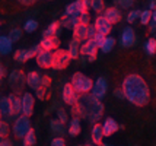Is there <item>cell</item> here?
<instances>
[{
  "mask_svg": "<svg viewBox=\"0 0 156 146\" xmlns=\"http://www.w3.org/2000/svg\"><path fill=\"white\" fill-rule=\"evenodd\" d=\"M89 7L96 13H101L105 9V2L104 0H89Z\"/></svg>",
  "mask_w": 156,
  "mask_h": 146,
  "instance_id": "obj_32",
  "label": "cell"
},
{
  "mask_svg": "<svg viewBox=\"0 0 156 146\" xmlns=\"http://www.w3.org/2000/svg\"><path fill=\"white\" fill-rule=\"evenodd\" d=\"M7 37H9V40H10L12 42L19 41L20 37H22V29H20V28H12Z\"/></svg>",
  "mask_w": 156,
  "mask_h": 146,
  "instance_id": "obj_37",
  "label": "cell"
},
{
  "mask_svg": "<svg viewBox=\"0 0 156 146\" xmlns=\"http://www.w3.org/2000/svg\"><path fill=\"white\" fill-rule=\"evenodd\" d=\"M72 31H73V38L77 40L79 42H83V41H86V40H88V25L77 23Z\"/></svg>",
  "mask_w": 156,
  "mask_h": 146,
  "instance_id": "obj_19",
  "label": "cell"
},
{
  "mask_svg": "<svg viewBox=\"0 0 156 146\" xmlns=\"http://www.w3.org/2000/svg\"><path fill=\"white\" fill-rule=\"evenodd\" d=\"M70 85L77 95H85V94H90L92 86H94V80L90 77L85 76L80 72H76L70 79Z\"/></svg>",
  "mask_w": 156,
  "mask_h": 146,
  "instance_id": "obj_3",
  "label": "cell"
},
{
  "mask_svg": "<svg viewBox=\"0 0 156 146\" xmlns=\"http://www.w3.org/2000/svg\"><path fill=\"white\" fill-rule=\"evenodd\" d=\"M2 117H3V116H2V112H0V120H2Z\"/></svg>",
  "mask_w": 156,
  "mask_h": 146,
  "instance_id": "obj_54",
  "label": "cell"
},
{
  "mask_svg": "<svg viewBox=\"0 0 156 146\" xmlns=\"http://www.w3.org/2000/svg\"><path fill=\"white\" fill-rule=\"evenodd\" d=\"M34 107H35V97L31 92H23L20 95V114L31 117L34 114Z\"/></svg>",
  "mask_w": 156,
  "mask_h": 146,
  "instance_id": "obj_7",
  "label": "cell"
},
{
  "mask_svg": "<svg viewBox=\"0 0 156 146\" xmlns=\"http://www.w3.org/2000/svg\"><path fill=\"white\" fill-rule=\"evenodd\" d=\"M13 50V42L9 40L7 35H0V56H7Z\"/></svg>",
  "mask_w": 156,
  "mask_h": 146,
  "instance_id": "obj_21",
  "label": "cell"
},
{
  "mask_svg": "<svg viewBox=\"0 0 156 146\" xmlns=\"http://www.w3.org/2000/svg\"><path fill=\"white\" fill-rule=\"evenodd\" d=\"M79 48H80V42L77 41V40H70L69 42V47H67V53L70 59L72 60H76V59H79L80 57V53H79Z\"/></svg>",
  "mask_w": 156,
  "mask_h": 146,
  "instance_id": "obj_23",
  "label": "cell"
},
{
  "mask_svg": "<svg viewBox=\"0 0 156 146\" xmlns=\"http://www.w3.org/2000/svg\"><path fill=\"white\" fill-rule=\"evenodd\" d=\"M60 27H63V28H66V29H73L79 23L77 22V18H73V16H66V15H63L61 16V19L60 21Z\"/></svg>",
  "mask_w": 156,
  "mask_h": 146,
  "instance_id": "obj_28",
  "label": "cell"
},
{
  "mask_svg": "<svg viewBox=\"0 0 156 146\" xmlns=\"http://www.w3.org/2000/svg\"><path fill=\"white\" fill-rule=\"evenodd\" d=\"M144 50H146V53L149 54V56H153L156 53V40L155 38H149L146 44H144Z\"/></svg>",
  "mask_w": 156,
  "mask_h": 146,
  "instance_id": "obj_34",
  "label": "cell"
},
{
  "mask_svg": "<svg viewBox=\"0 0 156 146\" xmlns=\"http://www.w3.org/2000/svg\"><path fill=\"white\" fill-rule=\"evenodd\" d=\"M58 31H60V22L58 21L51 22L47 28L44 29V32H42V38H45V37H57Z\"/></svg>",
  "mask_w": 156,
  "mask_h": 146,
  "instance_id": "obj_27",
  "label": "cell"
},
{
  "mask_svg": "<svg viewBox=\"0 0 156 146\" xmlns=\"http://www.w3.org/2000/svg\"><path fill=\"white\" fill-rule=\"evenodd\" d=\"M7 98L12 107V116H20V97H18L16 94H10Z\"/></svg>",
  "mask_w": 156,
  "mask_h": 146,
  "instance_id": "obj_26",
  "label": "cell"
},
{
  "mask_svg": "<svg viewBox=\"0 0 156 146\" xmlns=\"http://www.w3.org/2000/svg\"><path fill=\"white\" fill-rule=\"evenodd\" d=\"M98 45L95 44V41L92 38H89L86 41L80 42V48H79V53L80 56L88 57V62H94L96 59V53H98Z\"/></svg>",
  "mask_w": 156,
  "mask_h": 146,
  "instance_id": "obj_9",
  "label": "cell"
},
{
  "mask_svg": "<svg viewBox=\"0 0 156 146\" xmlns=\"http://www.w3.org/2000/svg\"><path fill=\"white\" fill-rule=\"evenodd\" d=\"M82 130V124H80V118L79 117H73L70 120V124L67 127V133L72 136V137H75L77 136Z\"/></svg>",
  "mask_w": 156,
  "mask_h": 146,
  "instance_id": "obj_24",
  "label": "cell"
},
{
  "mask_svg": "<svg viewBox=\"0 0 156 146\" xmlns=\"http://www.w3.org/2000/svg\"><path fill=\"white\" fill-rule=\"evenodd\" d=\"M31 120L27 116H18L15 118L13 126H12V133L16 139H23V136L27 134L29 130H31Z\"/></svg>",
  "mask_w": 156,
  "mask_h": 146,
  "instance_id": "obj_5",
  "label": "cell"
},
{
  "mask_svg": "<svg viewBox=\"0 0 156 146\" xmlns=\"http://www.w3.org/2000/svg\"><path fill=\"white\" fill-rule=\"evenodd\" d=\"M50 146H66V140L63 139V137H60V136H57V137H54V139L51 140Z\"/></svg>",
  "mask_w": 156,
  "mask_h": 146,
  "instance_id": "obj_42",
  "label": "cell"
},
{
  "mask_svg": "<svg viewBox=\"0 0 156 146\" xmlns=\"http://www.w3.org/2000/svg\"><path fill=\"white\" fill-rule=\"evenodd\" d=\"M45 92H47V89H44V88H38V89L35 91V95L40 98V99H44V98H45Z\"/></svg>",
  "mask_w": 156,
  "mask_h": 146,
  "instance_id": "obj_47",
  "label": "cell"
},
{
  "mask_svg": "<svg viewBox=\"0 0 156 146\" xmlns=\"http://www.w3.org/2000/svg\"><path fill=\"white\" fill-rule=\"evenodd\" d=\"M22 143H23V146H34L35 143H37V136H35V130H34V129H31V130H29V132L23 136Z\"/></svg>",
  "mask_w": 156,
  "mask_h": 146,
  "instance_id": "obj_31",
  "label": "cell"
},
{
  "mask_svg": "<svg viewBox=\"0 0 156 146\" xmlns=\"http://www.w3.org/2000/svg\"><path fill=\"white\" fill-rule=\"evenodd\" d=\"M5 76H6V69H5V67L0 64V80H2Z\"/></svg>",
  "mask_w": 156,
  "mask_h": 146,
  "instance_id": "obj_50",
  "label": "cell"
},
{
  "mask_svg": "<svg viewBox=\"0 0 156 146\" xmlns=\"http://www.w3.org/2000/svg\"><path fill=\"white\" fill-rule=\"evenodd\" d=\"M150 32H156V23L155 22L150 23Z\"/></svg>",
  "mask_w": 156,
  "mask_h": 146,
  "instance_id": "obj_52",
  "label": "cell"
},
{
  "mask_svg": "<svg viewBox=\"0 0 156 146\" xmlns=\"http://www.w3.org/2000/svg\"><path fill=\"white\" fill-rule=\"evenodd\" d=\"M0 146H13L9 139H0Z\"/></svg>",
  "mask_w": 156,
  "mask_h": 146,
  "instance_id": "obj_49",
  "label": "cell"
},
{
  "mask_svg": "<svg viewBox=\"0 0 156 146\" xmlns=\"http://www.w3.org/2000/svg\"><path fill=\"white\" fill-rule=\"evenodd\" d=\"M92 40L95 41V44L98 45V48H99V45H101L102 42H104V40H105V37H104V35H101V34H95V37H94Z\"/></svg>",
  "mask_w": 156,
  "mask_h": 146,
  "instance_id": "obj_44",
  "label": "cell"
},
{
  "mask_svg": "<svg viewBox=\"0 0 156 146\" xmlns=\"http://www.w3.org/2000/svg\"><path fill=\"white\" fill-rule=\"evenodd\" d=\"M115 98H118V99H124V92H122L121 88H118V89L114 91V94H112Z\"/></svg>",
  "mask_w": 156,
  "mask_h": 146,
  "instance_id": "obj_48",
  "label": "cell"
},
{
  "mask_svg": "<svg viewBox=\"0 0 156 146\" xmlns=\"http://www.w3.org/2000/svg\"><path fill=\"white\" fill-rule=\"evenodd\" d=\"M117 3H118L122 9H129V7L134 3V0H117Z\"/></svg>",
  "mask_w": 156,
  "mask_h": 146,
  "instance_id": "obj_43",
  "label": "cell"
},
{
  "mask_svg": "<svg viewBox=\"0 0 156 146\" xmlns=\"http://www.w3.org/2000/svg\"><path fill=\"white\" fill-rule=\"evenodd\" d=\"M107 91H108V82H107V79L105 77H98L95 82H94L90 94L95 98H98V99H102V98L107 95Z\"/></svg>",
  "mask_w": 156,
  "mask_h": 146,
  "instance_id": "obj_11",
  "label": "cell"
},
{
  "mask_svg": "<svg viewBox=\"0 0 156 146\" xmlns=\"http://www.w3.org/2000/svg\"><path fill=\"white\" fill-rule=\"evenodd\" d=\"M99 146H105V145H104V143H101V145H99Z\"/></svg>",
  "mask_w": 156,
  "mask_h": 146,
  "instance_id": "obj_55",
  "label": "cell"
},
{
  "mask_svg": "<svg viewBox=\"0 0 156 146\" xmlns=\"http://www.w3.org/2000/svg\"><path fill=\"white\" fill-rule=\"evenodd\" d=\"M149 7H150L149 10H155V9H156V2H155V0H152V2L149 3Z\"/></svg>",
  "mask_w": 156,
  "mask_h": 146,
  "instance_id": "obj_51",
  "label": "cell"
},
{
  "mask_svg": "<svg viewBox=\"0 0 156 146\" xmlns=\"http://www.w3.org/2000/svg\"><path fill=\"white\" fill-rule=\"evenodd\" d=\"M101 126H102V133H104V137H109V136H112V134L118 130V127H120V126L117 124V121L112 117H107L105 120H104V123H102Z\"/></svg>",
  "mask_w": 156,
  "mask_h": 146,
  "instance_id": "obj_17",
  "label": "cell"
},
{
  "mask_svg": "<svg viewBox=\"0 0 156 146\" xmlns=\"http://www.w3.org/2000/svg\"><path fill=\"white\" fill-rule=\"evenodd\" d=\"M94 27H95V29H96V34H101V35H104V37H108V34L111 32V29H112V25H111L102 15L96 16L95 22H94Z\"/></svg>",
  "mask_w": 156,
  "mask_h": 146,
  "instance_id": "obj_12",
  "label": "cell"
},
{
  "mask_svg": "<svg viewBox=\"0 0 156 146\" xmlns=\"http://www.w3.org/2000/svg\"><path fill=\"white\" fill-rule=\"evenodd\" d=\"M35 62L41 69H50L53 66V53L51 51H44L41 50L40 53L35 56Z\"/></svg>",
  "mask_w": 156,
  "mask_h": 146,
  "instance_id": "obj_13",
  "label": "cell"
},
{
  "mask_svg": "<svg viewBox=\"0 0 156 146\" xmlns=\"http://www.w3.org/2000/svg\"><path fill=\"white\" fill-rule=\"evenodd\" d=\"M95 34H96V29H95V27H94V23H89L88 25V40L89 38H94Z\"/></svg>",
  "mask_w": 156,
  "mask_h": 146,
  "instance_id": "obj_45",
  "label": "cell"
},
{
  "mask_svg": "<svg viewBox=\"0 0 156 146\" xmlns=\"http://www.w3.org/2000/svg\"><path fill=\"white\" fill-rule=\"evenodd\" d=\"M152 22H155L156 23V9L155 10H152Z\"/></svg>",
  "mask_w": 156,
  "mask_h": 146,
  "instance_id": "obj_53",
  "label": "cell"
},
{
  "mask_svg": "<svg viewBox=\"0 0 156 146\" xmlns=\"http://www.w3.org/2000/svg\"><path fill=\"white\" fill-rule=\"evenodd\" d=\"M72 112L75 117L88 120L90 123H98L104 116V104L101 102V99L95 98L92 94L79 95Z\"/></svg>",
  "mask_w": 156,
  "mask_h": 146,
  "instance_id": "obj_2",
  "label": "cell"
},
{
  "mask_svg": "<svg viewBox=\"0 0 156 146\" xmlns=\"http://www.w3.org/2000/svg\"><path fill=\"white\" fill-rule=\"evenodd\" d=\"M50 129H51V132L53 133L60 134V137L67 132V130H66V126L63 124L58 118H53V120H50Z\"/></svg>",
  "mask_w": 156,
  "mask_h": 146,
  "instance_id": "obj_25",
  "label": "cell"
},
{
  "mask_svg": "<svg viewBox=\"0 0 156 146\" xmlns=\"http://www.w3.org/2000/svg\"><path fill=\"white\" fill-rule=\"evenodd\" d=\"M7 82L10 89L13 91L16 95H22L23 94V86L27 85V75L23 73V70H12V73L7 76Z\"/></svg>",
  "mask_w": 156,
  "mask_h": 146,
  "instance_id": "obj_4",
  "label": "cell"
},
{
  "mask_svg": "<svg viewBox=\"0 0 156 146\" xmlns=\"http://www.w3.org/2000/svg\"><path fill=\"white\" fill-rule=\"evenodd\" d=\"M70 56H69L67 50H61L57 48L55 51H53V69L54 70H63L66 69L70 63Z\"/></svg>",
  "mask_w": 156,
  "mask_h": 146,
  "instance_id": "obj_6",
  "label": "cell"
},
{
  "mask_svg": "<svg viewBox=\"0 0 156 146\" xmlns=\"http://www.w3.org/2000/svg\"><path fill=\"white\" fill-rule=\"evenodd\" d=\"M57 118L60 120L63 124H64V123H66V121L69 120V114H67V111H66L64 108H58V110H57Z\"/></svg>",
  "mask_w": 156,
  "mask_h": 146,
  "instance_id": "obj_39",
  "label": "cell"
},
{
  "mask_svg": "<svg viewBox=\"0 0 156 146\" xmlns=\"http://www.w3.org/2000/svg\"><path fill=\"white\" fill-rule=\"evenodd\" d=\"M90 139L94 142V145H101L102 139H104V133H102V126L99 123H95L92 130H90Z\"/></svg>",
  "mask_w": 156,
  "mask_h": 146,
  "instance_id": "obj_22",
  "label": "cell"
},
{
  "mask_svg": "<svg viewBox=\"0 0 156 146\" xmlns=\"http://www.w3.org/2000/svg\"><path fill=\"white\" fill-rule=\"evenodd\" d=\"M27 85L34 91H37L38 88H41V75L38 73V72H35V70L29 72V73L27 75Z\"/></svg>",
  "mask_w": 156,
  "mask_h": 146,
  "instance_id": "obj_20",
  "label": "cell"
},
{
  "mask_svg": "<svg viewBox=\"0 0 156 146\" xmlns=\"http://www.w3.org/2000/svg\"><path fill=\"white\" fill-rule=\"evenodd\" d=\"M50 85H51V77L47 76V75L41 76V88L47 89V88H50Z\"/></svg>",
  "mask_w": 156,
  "mask_h": 146,
  "instance_id": "obj_41",
  "label": "cell"
},
{
  "mask_svg": "<svg viewBox=\"0 0 156 146\" xmlns=\"http://www.w3.org/2000/svg\"><path fill=\"white\" fill-rule=\"evenodd\" d=\"M41 47V50H44V51H55V50L60 47V40L57 38V37H45V38H42L38 44Z\"/></svg>",
  "mask_w": 156,
  "mask_h": 146,
  "instance_id": "obj_14",
  "label": "cell"
},
{
  "mask_svg": "<svg viewBox=\"0 0 156 146\" xmlns=\"http://www.w3.org/2000/svg\"><path fill=\"white\" fill-rule=\"evenodd\" d=\"M114 45H115V38H112V37H105L104 42L99 45V50H101L102 53H109L111 50L114 48Z\"/></svg>",
  "mask_w": 156,
  "mask_h": 146,
  "instance_id": "obj_30",
  "label": "cell"
},
{
  "mask_svg": "<svg viewBox=\"0 0 156 146\" xmlns=\"http://www.w3.org/2000/svg\"><path fill=\"white\" fill-rule=\"evenodd\" d=\"M9 133H10L9 123H6V121H2V120H0V139H7Z\"/></svg>",
  "mask_w": 156,
  "mask_h": 146,
  "instance_id": "obj_36",
  "label": "cell"
},
{
  "mask_svg": "<svg viewBox=\"0 0 156 146\" xmlns=\"http://www.w3.org/2000/svg\"><path fill=\"white\" fill-rule=\"evenodd\" d=\"M89 9V0H76L73 3H70L64 9V15L66 16H73L77 18L82 12H88Z\"/></svg>",
  "mask_w": 156,
  "mask_h": 146,
  "instance_id": "obj_8",
  "label": "cell"
},
{
  "mask_svg": "<svg viewBox=\"0 0 156 146\" xmlns=\"http://www.w3.org/2000/svg\"><path fill=\"white\" fill-rule=\"evenodd\" d=\"M61 97H63V101H64L67 105H75L76 101H77V98H79V95H77V94L75 92V89L72 88V85L66 84L64 86H63Z\"/></svg>",
  "mask_w": 156,
  "mask_h": 146,
  "instance_id": "obj_15",
  "label": "cell"
},
{
  "mask_svg": "<svg viewBox=\"0 0 156 146\" xmlns=\"http://www.w3.org/2000/svg\"><path fill=\"white\" fill-rule=\"evenodd\" d=\"M121 89L124 98L136 107H144L150 99V91L146 80L140 75L131 73L122 80Z\"/></svg>",
  "mask_w": 156,
  "mask_h": 146,
  "instance_id": "obj_1",
  "label": "cell"
},
{
  "mask_svg": "<svg viewBox=\"0 0 156 146\" xmlns=\"http://www.w3.org/2000/svg\"><path fill=\"white\" fill-rule=\"evenodd\" d=\"M40 51H41L40 45H35V47H31V48H27V50L19 48L13 53V60L18 63H25V62H28L29 59L35 57Z\"/></svg>",
  "mask_w": 156,
  "mask_h": 146,
  "instance_id": "obj_10",
  "label": "cell"
},
{
  "mask_svg": "<svg viewBox=\"0 0 156 146\" xmlns=\"http://www.w3.org/2000/svg\"><path fill=\"white\" fill-rule=\"evenodd\" d=\"M38 28V22L35 21V19H28L25 23H23V31L28 32V34H31V32H35Z\"/></svg>",
  "mask_w": 156,
  "mask_h": 146,
  "instance_id": "obj_33",
  "label": "cell"
},
{
  "mask_svg": "<svg viewBox=\"0 0 156 146\" xmlns=\"http://www.w3.org/2000/svg\"><path fill=\"white\" fill-rule=\"evenodd\" d=\"M102 16H104L111 25L118 23V22L121 21V12H120V9H117V7H107V9H104V15H102Z\"/></svg>",
  "mask_w": 156,
  "mask_h": 146,
  "instance_id": "obj_18",
  "label": "cell"
},
{
  "mask_svg": "<svg viewBox=\"0 0 156 146\" xmlns=\"http://www.w3.org/2000/svg\"><path fill=\"white\" fill-rule=\"evenodd\" d=\"M139 16H140V10H131V12H129V15H127V22H129V23H133L136 19H139Z\"/></svg>",
  "mask_w": 156,
  "mask_h": 146,
  "instance_id": "obj_40",
  "label": "cell"
},
{
  "mask_svg": "<svg viewBox=\"0 0 156 146\" xmlns=\"http://www.w3.org/2000/svg\"><path fill=\"white\" fill-rule=\"evenodd\" d=\"M121 45L122 47H126V48H129L131 47L134 41H136V34H134V29L131 28V27H126V28L122 29L121 32Z\"/></svg>",
  "mask_w": 156,
  "mask_h": 146,
  "instance_id": "obj_16",
  "label": "cell"
},
{
  "mask_svg": "<svg viewBox=\"0 0 156 146\" xmlns=\"http://www.w3.org/2000/svg\"><path fill=\"white\" fill-rule=\"evenodd\" d=\"M86 146H94V145H86Z\"/></svg>",
  "mask_w": 156,
  "mask_h": 146,
  "instance_id": "obj_57",
  "label": "cell"
},
{
  "mask_svg": "<svg viewBox=\"0 0 156 146\" xmlns=\"http://www.w3.org/2000/svg\"><path fill=\"white\" fill-rule=\"evenodd\" d=\"M139 19H140V23L142 25H149L150 21H152V10H143L140 12V16H139Z\"/></svg>",
  "mask_w": 156,
  "mask_h": 146,
  "instance_id": "obj_35",
  "label": "cell"
},
{
  "mask_svg": "<svg viewBox=\"0 0 156 146\" xmlns=\"http://www.w3.org/2000/svg\"><path fill=\"white\" fill-rule=\"evenodd\" d=\"M16 2H18L19 5H22V6H32L38 0H16Z\"/></svg>",
  "mask_w": 156,
  "mask_h": 146,
  "instance_id": "obj_46",
  "label": "cell"
},
{
  "mask_svg": "<svg viewBox=\"0 0 156 146\" xmlns=\"http://www.w3.org/2000/svg\"><path fill=\"white\" fill-rule=\"evenodd\" d=\"M0 112L5 117H10L12 116V107H10V102H9L7 97H0Z\"/></svg>",
  "mask_w": 156,
  "mask_h": 146,
  "instance_id": "obj_29",
  "label": "cell"
},
{
  "mask_svg": "<svg viewBox=\"0 0 156 146\" xmlns=\"http://www.w3.org/2000/svg\"><path fill=\"white\" fill-rule=\"evenodd\" d=\"M79 146H86V145H79Z\"/></svg>",
  "mask_w": 156,
  "mask_h": 146,
  "instance_id": "obj_56",
  "label": "cell"
},
{
  "mask_svg": "<svg viewBox=\"0 0 156 146\" xmlns=\"http://www.w3.org/2000/svg\"><path fill=\"white\" fill-rule=\"evenodd\" d=\"M77 22L82 23V25H89V22H90V16H89L88 12H82V13L77 16Z\"/></svg>",
  "mask_w": 156,
  "mask_h": 146,
  "instance_id": "obj_38",
  "label": "cell"
}]
</instances>
